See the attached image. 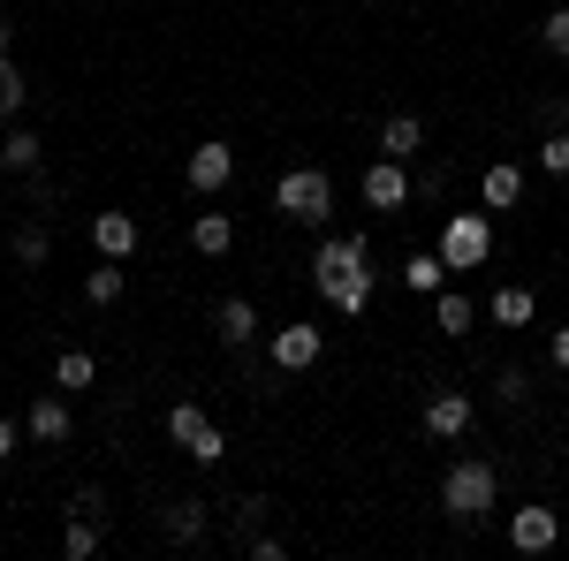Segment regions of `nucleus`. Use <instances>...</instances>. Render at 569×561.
<instances>
[{
	"mask_svg": "<svg viewBox=\"0 0 569 561\" xmlns=\"http://www.w3.org/2000/svg\"><path fill=\"white\" fill-rule=\"evenodd\" d=\"M493 501H501V471H493L486 455H471V463H448V478H440V509H448L456 523H479Z\"/></svg>",
	"mask_w": 569,
	"mask_h": 561,
	"instance_id": "obj_1",
	"label": "nucleus"
},
{
	"mask_svg": "<svg viewBox=\"0 0 569 561\" xmlns=\"http://www.w3.org/2000/svg\"><path fill=\"white\" fill-rule=\"evenodd\" d=\"M273 213L297 220V228H327V213H335V182L319 168H289L281 182H273Z\"/></svg>",
	"mask_w": 569,
	"mask_h": 561,
	"instance_id": "obj_2",
	"label": "nucleus"
},
{
	"mask_svg": "<svg viewBox=\"0 0 569 561\" xmlns=\"http://www.w3.org/2000/svg\"><path fill=\"white\" fill-rule=\"evenodd\" d=\"M433 251L448 259V273H463V266H486V251H493V220H486V213H448V228H440Z\"/></svg>",
	"mask_w": 569,
	"mask_h": 561,
	"instance_id": "obj_3",
	"label": "nucleus"
},
{
	"mask_svg": "<svg viewBox=\"0 0 569 561\" xmlns=\"http://www.w3.org/2000/svg\"><path fill=\"white\" fill-rule=\"evenodd\" d=\"M168 440H176L190 463H220V455H228L220 425L206 418V410H198V402H176V410H168Z\"/></svg>",
	"mask_w": 569,
	"mask_h": 561,
	"instance_id": "obj_4",
	"label": "nucleus"
},
{
	"mask_svg": "<svg viewBox=\"0 0 569 561\" xmlns=\"http://www.w3.org/2000/svg\"><path fill=\"white\" fill-rule=\"evenodd\" d=\"M311 289L327 297V311H342V319H357V311L372 303V289H380V266H372V259H357V266H342V273H319Z\"/></svg>",
	"mask_w": 569,
	"mask_h": 561,
	"instance_id": "obj_5",
	"label": "nucleus"
},
{
	"mask_svg": "<svg viewBox=\"0 0 569 561\" xmlns=\"http://www.w3.org/2000/svg\"><path fill=\"white\" fill-rule=\"evenodd\" d=\"M319 349H327V327H273V342H266V357L281 364V372H311L319 364Z\"/></svg>",
	"mask_w": 569,
	"mask_h": 561,
	"instance_id": "obj_6",
	"label": "nucleus"
},
{
	"mask_svg": "<svg viewBox=\"0 0 569 561\" xmlns=\"http://www.w3.org/2000/svg\"><path fill=\"white\" fill-rule=\"evenodd\" d=\"M357 190H365V206H372V213H402V206H410V174H402V160H388V152L365 168Z\"/></svg>",
	"mask_w": 569,
	"mask_h": 561,
	"instance_id": "obj_7",
	"label": "nucleus"
},
{
	"mask_svg": "<svg viewBox=\"0 0 569 561\" xmlns=\"http://www.w3.org/2000/svg\"><path fill=\"white\" fill-rule=\"evenodd\" d=\"M562 539V517L547 509V501H531V509H509V547L517 554H547Z\"/></svg>",
	"mask_w": 569,
	"mask_h": 561,
	"instance_id": "obj_8",
	"label": "nucleus"
},
{
	"mask_svg": "<svg viewBox=\"0 0 569 561\" xmlns=\"http://www.w3.org/2000/svg\"><path fill=\"white\" fill-rule=\"evenodd\" d=\"M182 174H190V190H198V198H220V190L236 182V144H198Z\"/></svg>",
	"mask_w": 569,
	"mask_h": 561,
	"instance_id": "obj_9",
	"label": "nucleus"
},
{
	"mask_svg": "<svg viewBox=\"0 0 569 561\" xmlns=\"http://www.w3.org/2000/svg\"><path fill=\"white\" fill-rule=\"evenodd\" d=\"M23 432H31L39 448H61V440L77 432V418H69V402H61V394H39V402L23 410Z\"/></svg>",
	"mask_w": 569,
	"mask_h": 561,
	"instance_id": "obj_10",
	"label": "nucleus"
},
{
	"mask_svg": "<svg viewBox=\"0 0 569 561\" xmlns=\"http://www.w3.org/2000/svg\"><path fill=\"white\" fill-rule=\"evenodd\" d=\"M471 418H479V410H471V394H456V388L426 402V432H433V440H463Z\"/></svg>",
	"mask_w": 569,
	"mask_h": 561,
	"instance_id": "obj_11",
	"label": "nucleus"
},
{
	"mask_svg": "<svg viewBox=\"0 0 569 561\" xmlns=\"http://www.w3.org/2000/svg\"><path fill=\"white\" fill-rule=\"evenodd\" d=\"M213 334H220L228 349H243L251 334H259V303H251V297H220V303H213Z\"/></svg>",
	"mask_w": 569,
	"mask_h": 561,
	"instance_id": "obj_12",
	"label": "nucleus"
},
{
	"mask_svg": "<svg viewBox=\"0 0 569 561\" xmlns=\"http://www.w3.org/2000/svg\"><path fill=\"white\" fill-rule=\"evenodd\" d=\"M479 198H486V213H509V206L525 198V168H517V160H493V168L479 174Z\"/></svg>",
	"mask_w": 569,
	"mask_h": 561,
	"instance_id": "obj_13",
	"label": "nucleus"
},
{
	"mask_svg": "<svg viewBox=\"0 0 569 561\" xmlns=\"http://www.w3.org/2000/svg\"><path fill=\"white\" fill-rule=\"evenodd\" d=\"M190 251H198V259H228V251H236V220L228 213H198L190 220Z\"/></svg>",
	"mask_w": 569,
	"mask_h": 561,
	"instance_id": "obj_14",
	"label": "nucleus"
},
{
	"mask_svg": "<svg viewBox=\"0 0 569 561\" xmlns=\"http://www.w3.org/2000/svg\"><path fill=\"white\" fill-rule=\"evenodd\" d=\"M91 243H99V259H130L137 251V220L130 213H99L91 220Z\"/></svg>",
	"mask_w": 569,
	"mask_h": 561,
	"instance_id": "obj_15",
	"label": "nucleus"
},
{
	"mask_svg": "<svg viewBox=\"0 0 569 561\" xmlns=\"http://www.w3.org/2000/svg\"><path fill=\"white\" fill-rule=\"evenodd\" d=\"M357 259H372L365 236H319V251H311V281H319V273H342V266H357Z\"/></svg>",
	"mask_w": 569,
	"mask_h": 561,
	"instance_id": "obj_16",
	"label": "nucleus"
},
{
	"mask_svg": "<svg viewBox=\"0 0 569 561\" xmlns=\"http://www.w3.org/2000/svg\"><path fill=\"white\" fill-rule=\"evenodd\" d=\"M418 144H426V122H418V114H388V122H380V152H388V160H410Z\"/></svg>",
	"mask_w": 569,
	"mask_h": 561,
	"instance_id": "obj_17",
	"label": "nucleus"
},
{
	"mask_svg": "<svg viewBox=\"0 0 569 561\" xmlns=\"http://www.w3.org/2000/svg\"><path fill=\"white\" fill-rule=\"evenodd\" d=\"M402 281H410L418 297H440V289H448V259H440V251H418V259H402Z\"/></svg>",
	"mask_w": 569,
	"mask_h": 561,
	"instance_id": "obj_18",
	"label": "nucleus"
},
{
	"mask_svg": "<svg viewBox=\"0 0 569 561\" xmlns=\"http://www.w3.org/2000/svg\"><path fill=\"white\" fill-rule=\"evenodd\" d=\"M168 539L176 547H198L206 539V501H168Z\"/></svg>",
	"mask_w": 569,
	"mask_h": 561,
	"instance_id": "obj_19",
	"label": "nucleus"
},
{
	"mask_svg": "<svg viewBox=\"0 0 569 561\" xmlns=\"http://www.w3.org/2000/svg\"><path fill=\"white\" fill-rule=\"evenodd\" d=\"M486 311H493L501 327H531V319H539V297H531V289H501V297L486 303Z\"/></svg>",
	"mask_w": 569,
	"mask_h": 561,
	"instance_id": "obj_20",
	"label": "nucleus"
},
{
	"mask_svg": "<svg viewBox=\"0 0 569 561\" xmlns=\"http://www.w3.org/2000/svg\"><path fill=\"white\" fill-rule=\"evenodd\" d=\"M91 380H99L91 349H61V357H53V388H91Z\"/></svg>",
	"mask_w": 569,
	"mask_h": 561,
	"instance_id": "obj_21",
	"label": "nucleus"
},
{
	"mask_svg": "<svg viewBox=\"0 0 569 561\" xmlns=\"http://www.w3.org/2000/svg\"><path fill=\"white\" fill-rule=\"evenodd\" d=\"M0 168H8V174H31V168H39V137H31V130H8V137H0Z\"/></svg>",
	"mask_w": 569,
	"mask_h": 561,
	"instance_id": "obj_22",
	"label": "nucleus"
},
{
	"mask_svg": "<svg viewBox=\"0 0 569 561\" xmlns=\"http://www.w3.org/2000/svg\"><path fill=\"white\" fill-rule=\"evenodd\" d=\"M433 319L448 327V334H471V319H479V303H471V297H456V289H440V297H433Z\"/></svg>",
	"mask_w": 569,
	"mask_h": 561,
	"instance_id": "obj_23",
	"label": "nucleus"
},
{
	"mask_svg": "<svg viewBox=\"0 0 569 561\" xmlns=\"http://www.w3.org/2000/svg\"><path fill=\"white\" fill-rule=\"evenodd\" d=\"M84 297H91V303H122V259L91 266V273H84Z\"/></svg>",
	"mask_w": 569,
	"mask_h": 561,
	"instance_id": "obj_24",
	"label": "nucleus"
},
{
	"mask_svg": "<svg viewBox=\"0 0 569 561\" xmlns=\"http://www.w3.org/2000/svg\"><path fill=\"white\" fill-rule=\"evenodd\" d=\"M61 554H69V561H91V554H99V523H91V517H69V531H61Z\"/></svg>",
	"mask_w": 569,
	"mask_h": 561,
	"instance_id": "obj_25",
	"label": "nucleus"
},
{
	"mask_svg": "<svg viewBox=\"0 0 569 561\" xmlns=\"http://www.w3.org/2000/svg\"><path fill=\"white\" fill-rule=\"evenodd\" d=\"M23 69H16V53H0V114H23Z\"/></svg>",
	"mask_w": 569,
	"mask_h": 561,
	"instance_id": "obj_26",
	"label": "nucleus"
},
{
	"mask_svg": "<svg viewBox=\"0 0 569 561\" xmlns=\"http://www.w3.org/2000/svg\"><path fill=\"white\" fill-rule=\"evenodd\" d=\"M53 259V236L46 228H16V266H46Z\"/></svg>",
	"mask_w": 569,
	"mask_h": 561,
	"instance_id": "obj_27",
	"label": "nucleus"
},
{
	"mask_svg": "<svg viewBox=\"0 0 569 561\" xmlns=\"http://www.w3.org/2000/svg\"><path fill=\"white\" fill-rule=\"evenodd\" d=\"M539 39H547V53H562V61H569V8H555V16L539 23Z\"/></svg>",
	"mask_w": 569,
	"mask_h": 561,
	"instance_id": "obj_28",
	"label": "nucleus"
},
{
	"mask_svg": "<svg viewBox=\"0 0 569 561\" xmlns=\"http://www.w3.org/2000/svg\"><path fill=\"white\" fill-rule=\"evenodd\" d=\"M539 168H547V174H569V130H555L547 144H539Z\"/></svg>",
	"mask_w": 569,
	"mask_h": 561,
	"instance_id": "obj_29",
	"label": "nucleus"
},
{
	"mask_svg": "<svg viewBox=\"0 0 569 561\" xmlns=\"http://www.w3.org/2000/svg\"><path fill=\"white\" fill-rule=\"evenodd\" d=\"M493 388H501V402H525V394H531V380H525V372H517V364H509V372H501Z\"/></svg>",
	"mask_w": 569,
	"mask_h": 561,
	"instance_id": "obj_30",
	"label": "nucleus"
},
{
	"mask_svg": "<svg viewBox=\"0 0 569 561\" xmlns=\"http://www.w3.org/2000/svg\"><path fill=\"white\" fill-rule=\"evenodd\" d=\"M547 357H555V364L569 372V327H555V342H547Z\"/></svg>",
	"mask_w": 569,
	"mask_h": 561,
	"instance_id": "obj_31",
	"label": "nucleus"
},
{
	"mask_svg": "<svg viewBox=\"0 0 569 561\" xmlns=\"http://www.w3.org/2000/svg\"><path fill=\"white\" fill-rule=\"evenodd\" d=\"M16 440H23V432H16V418H0V463L16 455Z\"/></svg>",
	"mask_w": 569,
	"mask_h": 561,
	"instance_id": "obj_32",
	"label": "nucleus"
},
{
	"mask_svg": "<svg viewBox=\"0 0 569 561\" xmlns=\"http://www.w3.org/2000/svg\"><path fill=\"white\" fill-rule=\"evenodd\" d=\"M0 53H16V23L8 16H0Z\"/></svg>",
	"mask_w": 569,
	"mask_h": 561,
	"instance_id": "obj_33",
	"label": "nucleus"
}]
</instances>
